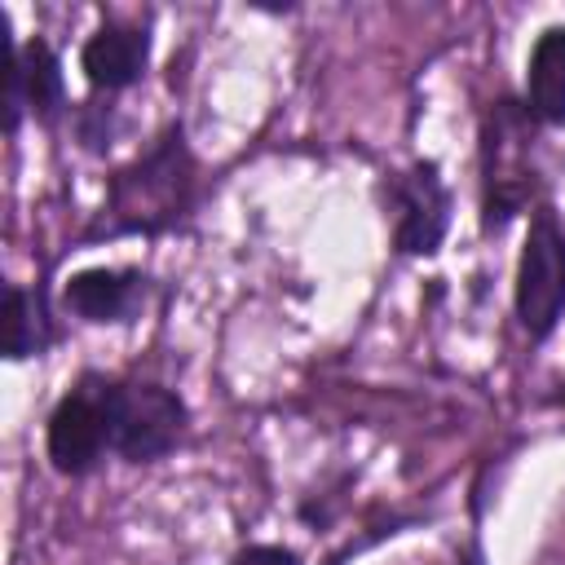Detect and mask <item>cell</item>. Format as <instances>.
I'll return each instance as SVG.
<instances>
[{
    "instance_id": "6da1fadb",
    "label": "cell",
    "mask_w": 565,
    "mask_h": 565,
    "mask_svg": "<svg viewBox=\"0 0 565 565\" xmlns=\"http://www.w3.org/2000/svg\"><path fill=\"white\" fill-rule=\"evenodd\" d=\"M194 194V159L185 150L181 124L163 128L159 141L115 172L106 194L110 234H159L181 221Z\"/></svg>"
},
{
    "instance_id": "7a4b0ae2",
    "label": "cell",
    "mask_w": 565,
    "mask_h": 565,
    "mask_svg": "<svg viewBox=\"0 0 565 565\" xmlns=\"http://www.w3.org/2000/svg\"><path fill=\"white\" fill-rule=\"evenodd\" d=\"M110 450L128 463H150L168 455L185 428V406L159 384H106Z\"/></svg>"
},
{
    "instance_id": "3957f363",
    "label": "cell",
    "mask_w": 565,
    "mask_h": 565,
    "mask_svg": "<svg viewBox=\"0 0 565 565\" xmlns=\"http://www.w3.org/2000/svg\"><path fill=\"white\" fill-rule=\"evenodd\" d=\"M565 313V230L552 207H539L516 265V318L530 340L552 335Z\"/></svg>"
},
{
    "instance_id": "277c9868",
    "label": "cell",
    "mask_w": 565,
    "mask_h": 565,
    "mask_svg": "<svg viewBox=\"0 0 565 565\" xmlns=\"http://www.w3.org/2000/svg\"><path fill=\"white\" fill-rule=\"evenodd\" d=\"M516 106L499 102V110L486 119V141H481V168H486V230H503L521 203L530 199V168H525V124L512 132L516 124Z\"/></svg>"
},
{
    "instance_id": "5b68a950",
    "label": "cell",
    "mask_w": 565,
    "mask_h": 565,
    "mask_svg": "<svg viewBox=\"0 0 565 565\" xmlns=\"http://www.w3.org/2000/svg\"><path fill=\"white\" fill-rule=\"evenodd\" d=\"M110 450V415H106V380H84L71 388L49 415V459L57 472H88Z\"/></svg>"
},
{
    "instance_id": "8992f818",
    "label": "cell",
    "mask_w": 565,
    "mask_h": 565,
    "mask_svg": "<svg viewBox=\"0 0 565 565\" xmlns=\"http://www.w3.org/2000/svg\"><path fill=\"white\" fill-rule=\"evenodd\" d=\"M393 243L406 256H433L450 225V190L437 177V163H415L388 181Z\"/></svg>"
},
{
    "instance_id": "52a82bcc",
    "label": "cell",
    "mask_w": 565,
    "mask_h": 565,
    "mask_svg": "<svg viewBox=\"0 0 565 565\" xmlns=\"http://www.w3.org/2000/svg\"><path fill=\"white\" fill-rule=\"evenodd\" d=\"M4 79H9V93H4V128L9 132H18V119H22L26 106L40 119H53L57 106L66 102L62 66H57V57H53V49L44 40H31L26 49H18L9 40V71H4Z\"/></svg>"
},
{
    "instance_id": "ba28073f",
    "label": "cell",
    "mask_w": 565,
    "mask_h": 565,
    "mask_svg": "<svg viewBox=\"0 0 565 565\" xmlns=\"http://www.w3.org/2000/svg\"><path fill=\"white\" fill-rule=\"evenodd\" d=\"M62 300L84 322H128L146 300V278L137 269H79L66 278Z\"/></svg>"
},
{
    "instance_id": "9c48e42d",
    "label": "cell",
    "mask_w": 565,
    "mask_h": 565,
    "mask_svg": "<svg viewBox=\"0 0 565 565\" xmlns=\"http://www.w3.org/2000/svg\"><path fill=\"white\" fill-rule=\"evenodd\" d=\"M146 57H150V35L141 26L106 22L102 31L88 35V44L79 53V66H84L93 88L115 93V88H128L132 79H141Z\"/></svg>"
},
{
    "instance_id": "30bf717a",
    "label": "cell",
    "mask_w": 565,
    "mask_h": 565,
    "mask_svg": "<svg viewBox=\"0 0 565 565\" xmlns=\"http://www.w3.org/2000/svg\"><path fill=\"white\" fill-rule=\"evenodd\" d=\"M525 106L543 124H565V26H547L525 66Z\"/></svg>"
},
{
    "instance_id": "8fae6325",
    "label": "cell",
    "mask_w": 565,
    "mask_h": 565,
    "mask_svg": "<svg viewBox=\"0 0 565 565\" xmlns=\"http://www.w3.org/2000/svg\"><path fill=\"white\" fill-rule=\"evenodd\" d=\"M49 344V331H44V309H40V296L22 291L18 282L4 287V353L13 362L40 353Z\"/></svg>"
},
{
    "instance_id": "7c38bea8",
    "label": "cell",
    "mask_w": 565,
    "mask_h": 565,
    "mask_svg": "<svg viewBox=\"0 0 565 565\" xmlns=\"http://www.w3.org/2000/svg\"><path fill=\"white\" fill-rule=\"evenodd\" d=\"M234 565H300V561L287 547H243L234 556Z\"/></svg>"
}]
</instances>
